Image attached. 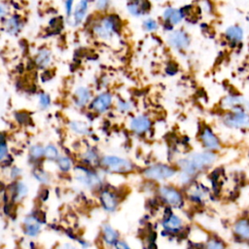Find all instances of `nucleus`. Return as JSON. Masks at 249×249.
<instances>
[{
	"label": "nucleus",
	"mask_w": 249,
	"mask_h": 249,
	"mask_svg": "<svg viewBox=\"0 0 249 249\" xmlns=\"http://www.w3.org/2000/svg\"><path fill=\"white\" fill-rule=\"evenodd\" d=\"M217 156L213 151L196 152L178 161L181 168V181L189 182V180L202 169L210 166L216 160Z\"/></svg>",
	"instance_id": "nucleus-1"
},
{
	"label": "nucleus",
	"mask_w": 249,
	"mask_h": 249,
	"mask_svg": "<svg viewBox=\"0 0 249 249\" xmlns=\"http://www.w3.org/2000/svg\"><path fill=\"white\" fill-rule=\"evenodd\" d=\"M122 28L121 18L116 15L104 16L93 22L91 30L93 34L104 41L112 39Z\"/></svg>",
	"instance_id": "nucleus-2"
},
{
	"label": "nucleus",
	"mask_w": 249,
	"mask_h": 249,
	"mask_svg": "<svg viewBox=\"0 0 249 249\" xmlns=\"http://www.w3.org/2000/svg\"><path fill=\"white\" fill-rule=\"evenodd\" d=\"M100 163L107 171L117 174L129 173L134 168V165L130 160L113 155L104 156L100 160Z\"/></svg>",
	"instance_id": "nucleus-3"
},
{
	"label": "nucleus",
	"mask_w": 249,
	"mask_h": 249,
	"mask_svg": "<svg viewBox=\"0 0 249 249\" xmlns=\"http://www.w3.org/2000/svg\"><path fill=\"white\" fill-rule=\"evenodd\" d=\"M188 15L187 7H174V6H167L163 9L161 14V18L165 26L169 27V30L178 24H180Z\"/></svg>",
	"instance_id": "nucleus-4"
},
{
	"label": "nucleus",
	"mask_w": 249,
	"mask_h": 249,
	"mask_svg": "<svg viewBox=\"0 0 249 249\" xmlns=\"http://www.w3.org/2000/svg\"><path fill=\"white\" fill-rule=\"evenodd\" d=\"M74 176L78 182L88 188H97L101 184V178L99 177V175L86 166H75Z\"/></svg>",
	"instance_id": "nucleus-5"
},
{
	"label": "nucleus",
	"mask_w": 249,
	"mask_h": 249,
	"mask_svg": "<svg viewBox=\"0 0 249 249\" xmlns=\"http://www.w3.org/2000/svg\"><path fill=\"white\" fill-rule=\"evenodd\" d=\"M176 170L170 165L163 163H157L149 166L143 172V175L150 180L162 181L171 178L175 175Z\"/></svg>",
	"instance_id": "nucleus-6"
},
{
	"label": "nucleus",
	"mask_w": 249,
	"mask_h": 249,
	"mask_svg": "<svg viewBox=\"0 0 249 249\" xmlns=\"http://www.w3.org/2000/svg\"><path fill=\"white\" fill-rule=\"evenodd\" d=\"M167 44L178 51L186 50L191 44V38L187 31L184 29H172L166 38Z\"/></svg>",
	"instance_id": "nucleus-7"
},
{
	"label": "nucleus",
	"mask_w": 249,
	"mask_h": 249,
	"mask_svg": "<svg viewBox=\"0 0 249 249\" xmlns=\"http://www.w3.org/2000/svg\"><path fill=\"white\" fill-rule=\"evenodd\" d=\"M223 123L231 128H248L249 114L246 111H231L223 117Z\"/></svg>",
	"instance_id": "nucleus-8"
},
{
	"label": "nucleus",
	"mask_w": 249,
	"mask_h": 249,
	"mask_svg": "<svg viewBox=\"0 0 249 249\" xmlns=\"http://www.w3.org/2000/svg\"><path fill=\"white\" fill-rule=\"evenodd\" d=\"M113 103V96L110 92L104 91L90 100L89 108L96 114H103L109 110Z\"/></svg>",
	"instance_id": "nucleus-9"
},
{
	"label": "nucleus",
	"mask_w": 249,
	"mask_h": 249,
	"mask_svg": "<svg viewBox=\"0 0 249 249\" xmlns=\"http://www.w3.org/2000/svg\"><path fill=\"white\" fill-rule=\"evenodd\" d=\"M160 198L170 206H180L183 203V196L181 193L173 187L161 186L159 189Z\"/></svg>",
	"instance_id": "nucleus-10"
},
{
	"label": "nucleus",
	"mask_w": 249,
	"mask_h": 249,
	"mask_svg": "<svg viewBox=\"0 0 249 249\" xmlns=\"http://www.w3.org/2000/svg\"><path fill=\"white\" fill-rule=\"evenodd\" d=\"M222 104L231 111H249V100L238 95H230L223 99Z\"/></svg>",
	"instance_id": "nucleus-11"
},
{
	"label": "nucleus",
	"mask_w": 249,
	"mask_h": 249,
	"mask_svg": "<svg viewBox=\"0 0 249 249\" xmlns=\"http://www.w3.org/2000/svg\"><path fill=\"white\" fill-rule=\"evenodd\" d=\"M99 200L101 203V206L106 212L112 213L115 212L119 205V199L117 197V195L113 193L110 190H102L99 194Z\"/></svg>",
	"instance_id": "nucleus-12"
},
{
	"label": "nucleus",
	"mask_w": 249,
	"mask_h": 249,
	"mask_svg": "<svg viewBox=\"0 0 249 249\" xmlns=\"http://www.w3.org/2000/svg\"><path fill=\"white\" fill-rule=\"evenodd\" d=\"M151 126L152 122L150 118L145 115L135 116L129 122V128L136 134H143L147 132Z\"/></svg>",
	"instance_id": "nucleus-13"
},
{
	"label": "nucleus",
	"mask_w": 249,
	"mask_h": 249,
	"mask_svg": "<svg viewBox=\"0 0 249 249\" xmlns=\"http://www.w3.org/2000/svg\"><path fill=\"white\" fill-rule=\"evenodd\" d=\"M200 141L208 151H216L220 148V141L209 127H204L200 132Z\"/></svg>",
	"instance_id": "nucleus-14"
},
{
	"label": "nucleus",
	"mask_w": 249,
	"mask_h": 249,
	"mask_svg": "<svg viewBox=\"0 0 249 249\" xmlns=\"http://www.w3.org/2000/svg\"><path fill=\"white\" fill-rule=\"evenodd\" d=\"M151 8L149 0H129L126 4V9L128 13L133 17L144 16Z\"/></svg>",
	"instance_id": "nucleus-15"
},
{
	"label": "nucleus",
	"mask_w": 249,
	"mask_h": 249,
	"mask_svg": "<svg viewBox=\"0 0 249 249\" xmlns=\"http://www.w3.org/2000/svg\"><path fill=\"white\" fill-rule=\"evenodd\" d=\"M225 39L231 45H237L242 42L244 38L243 28L237 24L230 25L226 28L224 32Z\"/></svg>",
	"instance_id": "nucleus-16"
},
{
	"label": "nucleus",
	"mask_w": 249,
	"mask_h": 249,
	"mask_svg": "<svg viewBox=\"0 0 249 249\" xmlns=\"http://www.w3.org/2000/svg\"><path fill=\"white\" fill-rule=\"evenodd\" d=\"M89 3L90 0H79L77 5L74 8L73 14H72V20H73V25H79L81 24L84 19L86 18L88 15V11L89 8Z\"/></svg>",
	"instance_id": "nucleus-17"
},
{
	"label": "nucleus",
	"mask_w": 249,
	"mask_h": 249,
	"mask_svg": "<svg viewBox=\"0 0 249 249\" xmlns=\"http://www.w3.org/2000/svg\"><path fill=\"white\" fill-rule=\"evenodd\" d=\"M90 100H91V92L87 87L81 86L74 90L73 102L77 107L79 108L85 107L87 104L90 102Z\"/></svg>",
	"instance_id": "nucleus-18"
},
{
	"label": "nucleus",
	"mask_w": 249,
	"mask_h": 249,
	"mask_svg": "<svg viewBox=\"0 0 249 249\" xmlns=\"http://www.w3.org/2000/svg\"><path fill=\"white\" fill-rule=\"evenodd\" d=\"M161 226L166 231L173 233L181 231V229L183 228V221L179 216L170 213L163 218Z\"/></svg>",
	"instance_id": "nucleus-19"
},
{
	"label": "nucleus",
	"mask_w": 249,
	"mask_h": 249,
	"mask_svg": "<svg viewBox=\"0 0 249 249\" xmlns=\"http://www.w3.org/2000/svg\"><path fill=\"white\" fill-rule=\"evenodd\" d=\"M24 231L25 234L30 237H36L41 231V224L42 222L36 216H28L25 217L24 221Z\"/></svg>",
	"instance_id": "nucleus-20"
},
{
	"label": "nucleus",
	"mask_w": 249,
	"mask_h": 249,
	"mask_svg": "<svg viewBox=\"0 0 249 249\" xmlns=\"http://www.w3.org/2000/svg\"><path fill=\"white\" fill-rule=\"evenodd\" d=\"M23 23L21 18L18 15H13L8 18H5L4 27L8 34L17 35L22 28Z\"/></svg>",
	"instance_id": "nucleus-21"
},
{
	"label": "nucleus",
	"mask_w": 249,
	"mask_h": 249,
	"mask_svg": "<svg viewBox=\"0 0 249 249\" xmlns=\"http://www.w3.org/2000/svg\"><path fill=\"white\" fill-rule=\"evenodd\" d=\"M101 236L103 242L108 246H114L119 239L118 231L109 224H103L101 228Z\"/></svg>",
	"instance_id": "nucleus-22"
},
{
	"label": "nucleus",
	"mask_w": 249,
	"mask_h": 249,
	"mask_svg": "<svg viewBox=\"0 0 249 249\" xmlns=\"http://www.w3.org/2000/svg\"><path fill=\"white\" fill-rule=\"evenodd\" d=\"M52 61V53L48 49H40L35 56H34V63L39 68H46Z\"/></svg>",
	"instance_id": "nucleus-23"
},
{
	"label": "nucleus",
	"mask_w": 249,
	"mask_h": 249,
	"mask_svg": "<svg viewBox=\"0 0 249 249\" xmlns=\"http://www.w3.org/2000/svg\"><path fill=\"white\" fill-rule=\"evenodd\" d=\"M234 233L241 239L249 240V222L247 220H239L233 226Z\"/></svg>",
	"instance_id": "nucleus-24"
},
{
	"label": "nucleus",
	"mask_w": 249,
	"mask_h": 249,
	"mask_svg": "<svg viewBox=\"0 0 249 249\" xmlns=\"http://www.w3.org/2000/svg\"><path fill=\"white\" fill-rule=\"evenodd\" d=\"M28 194V187L23 182H17L14 185V189L12 192V197L15 201H20L22 200Z\"/></svg>",
	"instance_id": "nucleus-25"
},
{
	"label": "nucleus",
	"mask_w": 249,
	"mask_h": 249,
	"mask_svg": "<svg viewBox=\"0 0 249 249\" xmlns=\"http://www.w3.org/2000/svg\"><path fill=\"white\" fill-rule=\"evenodd\" d=\"M194 7L202 15H212L215 11V5L212 0H196Z\"/></svg>",
	"instance_id": "nucleus-26"
},
{
	"label": "nucleus",
	"mask_w": 249,
	"mask_h": 249,
	"mask_svg": "<svg viewBox=\"0 0 249 249\" xmlns=\"http://www.w3.org/2000/svg\"><path fill=\"white\" fill-rule=\"evenodd\" d=\"M70 129L78 134V135H89V127L88 124L81 121H71L69 123Z\"/></svg>",
	"instance_id": "nucleus-27"
},
{
	"label": "nucleus",
	"mask_w": 249,
	"mask_h": 249,
	"mask_svg": "<svg viewBox=\"0 0 249 249\" xmlns=\"http://www.w3.org/2000/svg\"><path fill=\"white\" fill-rule=\"evenodd\" d=\"M44 157L50 160H56L59 157L58 149L53 144H48L44 148Z\"/></svg>",
	"instance_id": "nucleus-28"
},
{
	"label": "nucleus",
	"mask_w": 249,
	"mask_h": 249,
	"mask_svg": "<svg viewBox=\"0 0 249 249\" xmlns=\"http://www.w3.org/2000/svg\"><path fill=\"white\" fill-rule=\"evenodd\" d=\"M56 164L62 172H68L72 168V160L67 156H59L56 160Z\"/></svg>",
	"instance_id": "nucleus-29"
},
{
	"label": "nucleus",
	"mask_w": 249,
	"mask_h": 249,
	"mask_svg": "<svg viewBox=\"0 0 249 249\" xmlns=\"http://www.w3.org/2000/svg\"><path fill=\"white\" fill-rule=\"evenodd\" d=\"M44 148L42 145L36 144L31 146L29 150V156L33 160H38L44 157Z\"/></svg>",
	"instance_id": "nucleus-30"
},
{
	"label": "nucleus",
	"mask_w": 249,
	"mask_h": 249,
	"mask_svg": "<svg viewBox=\"0 0 249 249\" xmlns=\"http://www.w3.org/2000/svg\"><path fill=\"white\" fill-rule=\"evenodd\" d=\"M33 176L41 184L46 185L50 182V177H49L48 173L45 172L43 169H40V168L34 169L33 170Z\"/></svg>",
	"instance_id": "nucleus-31"
},
{
	"label": "nucleus",
	"mask_w": 249,
	"mask_h": 249,
	"mask_svg": "<svg viewBox=\"0 0 249 249\" xmlns=\"http://www.w3.org/2000/svg\"><path fill=\"white\" fill-rule=\"evenodd\" d=\"M142 26L143 28L148 31V32H154L156 30H158L159 28V22L155 19V18H146L143 23H142Z\"/></svg>",
	"instance_id": "nucleus-32"
},
{
	"label": "nucleus",
	"mask_w": 249,
	"mask_h": 249,
	"mask_svg": "<svg viewBox=\"0 0 249 249\" xmlns=\"http://www.w3.org/2000/svg\"><path fill=\"white\" fill-rule=\"evenodd\" d=\"M84 159L89 164H95V162L98 161V155H97V153L95 151L90 149V150H88L84 154Z\"/></svg>",
	"instance_id": "nucleus-33"
},
{
	"label": "nucleus",
	"mask_w": 249,
	"mask_h": 249,
	"mask_svg": "<svg viewBox=\"0 0 249 249\" xmlns=\"http://www.w3.org/2000/svg\"><path fill=\"white\" fill-rule=\"evenodd\" d=\"M39 105L42 109H47L51 105V97L46 92H41L39 94Z\"/></svg>",
	"instance_id": "nucleus-34"
},
{
	"label": "nucleus",
	"mask_w": 249,
	"mask_h": 249,
	"mask_svg": "<svg viewBox=\"0 0 249 249\" xmlns=\"http://www.w3.org/2000/svg\"><path fill=\"white\" fill-rule=\"evenodd\" d=\"M74 3H75V0H64V11L68 18L72 17V14L74 11Z\"/></svg>",
	"instance_id": "nucleus-35"
},
{
	"label": "nucleus",
	"mask_w": 249,
	"mask_h": 249,
	"mask_svg": "<svg viewBox=\"0 0 249 249\" xmlns=\"http://www.w3.org/2000/svg\"><path fill=\"white\" fill-rule=\"evenodd\" d=\"M117 109L121 112H127L131 109V103L125 100H119L117 102Z\"/></svg>",
	"instance_id": "nucleus-36"
},
{
	"label": "nucleus",
	"mask_w": 249,
	"mask_h": 249,
	"mask_svg": "<svg viewBox=\"0 0 249 249\" xmlns=\"http://www.w3.org/2000/svg\"><path fill=\"white\" fill-rule=\"evenodd\" d=\"M110 5V0H94V6L99 12L107 10Z\"/></svg>",
	"instance_id": "nucleus-37"
},
{
	"label": "nucleus",
	"mask_w": 249,
	"mask_h": 249,
	"mask_svg": "<svg viewBox=\"0 0 249 249\" xmlns=\"http://www.w3.org/2000/svg\"><path fill=\"white\" fill-rule=\"evenodd\" d=\"M8 157V146L6 142L0 143V162Z\"/></svg>",
	"instance_id": "nucleus-38"
},
{
	"label": "nucleus",
	"mask_w": 249,
	"mask_h": 249,
	"mask_svg": "<svg viewBox=\"0 0 249 249\" xmlns=\"http://www.w3.org/2000/svg\"><path fill=\"white\" fill-rule=\"evenodd\" d=\"M225 245L222 243V241L218 239H210L206 243V247L208 248H223Z\"/></svg>",
	"instance_id": "nucleus-39"
},
{
	"label": "nucleus",
	"mask_w": 249,
	"mask_h": 249,
	"mask_svg": "<svg viewBox=\"0 0 249 249\" xmlns=\"http://www.w3.org/2000/svg\"><path fill=\"white\" fill-rule=\"evenodd\" d=\"M9 12V8L8 5L2 1H0V19H3L6 18V16L8 15Z\"/></svg>",
	"instance_id": "nucleus-40"
},
{
	"label": "nucleus",
	"mask_w": 249,
	"mask_h": 249,
	"mask_svg": "<svg viewBox=\"0 0 249 249\" xmlns=\"http://www.w3.org/2000/svg\"><path fill=\"white\" fill-rule=\"evenodd\" d=\"M114 247H116L118 249H129V245L124 240H120V239H118V241L115 243Z\"/></svg>",
	"instance_id": "nucleus-41"
},
{
	"label": "nucleus",
	"mask_w": 249,
	"mask_h": 249,
	"mask_svg": "<svg viewBox=\"0 0 249 249\" xmlns=\"http://www.w3.org/2000/svg\"><path fill=\"white\" fill-rule=\"evenodd\" d=\"M21 174V170L18 168V167H13L12 169H11V177L12 178H14V179H16V178H18L19 175Z\"/></svg>",
	"instance_id": "nucleus-42"
},
{
	"label": "nucleus",
	"mask_w": 249,
	"mask_h": 249,
	"mask_svg": "<svg viewBox=\"0 0 249 249\" xmlns=\"http://www.w3.org/2000/svg\"><path fill=\"white\" fill-rule=\"evenodd\" d=\"M3 142H6V138H5V135L0 132V143H3Z\"/></svg>",
	"instance_id": "nucleus-43"
}]
</instances>
